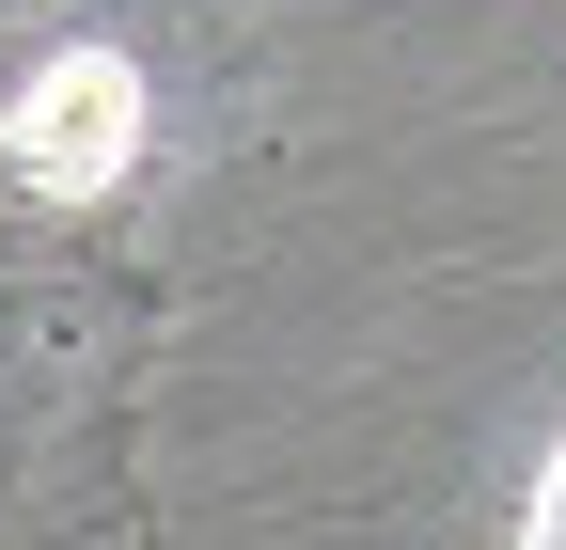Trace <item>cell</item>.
<instances>
[{"label": "cell", "mask_w": 566, "mask_h": 550, "mask_svg": "<svg viewBox=\"0 0 566 550\" xmlns=\"http://www.w3.org/2000/svg\"><path fill=\"white\" fill-rule=\"evenodd\" d=\"M142 126H158V95H142L126 47H48L17 95H0V173H17L32 204H111Z\"/></svg>", "instance_id": "6da1fadb"}, {"label": "cell", "mask_w": 566, "mask_h": 550, "mask_svg": "<svg viewBox=\"0 0 566 550\" xmlns=\"http://www.w3.org/2000/svg\"><path fill=\"white\" fill-rule=\"evenodd\" d=\"M520 550H566V441H551V472H535V504H520Z\"/></svg>", "instance_id": "7a4b0ae2"}]
</instances>
